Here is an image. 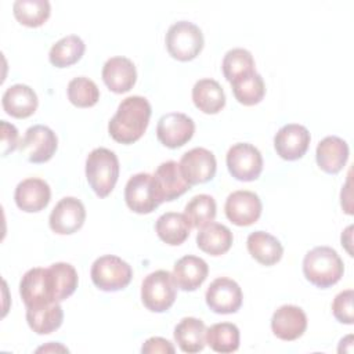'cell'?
<instances>
[{
  "label": "cell",
  "mask_w": 354,
  "mask_h": 354,
  "mask_svg": "<svg viewBox=\"0 0 354 354\" xmlns=\"http://www.w3.org/2000/svg\"><path fill=\"white\" fill-rule=\"evenodd\" d=\"M151 112V104L145 97L130 95L122 100L116 113L108 123L111 137L120 144L136 142L145 133Z\"/></svg>",
  "instance_id": "1"
},
{
  "label": "cell",
  "mask_w": 354,
  "mask_h": 354,
  "mask_svg": "<svg viewBox=\"0 0 354 354\" xmlns=\"http://www.w3.org/2000/svg\"><path fill=\"white\" fill-rule=\"evenodd\" d=\"M343 272V260L329 246H317L307 252L303 259V274L317 288H330L340 281Z\"/></svg>",
  "instance_id": "2"
},
{
  "label": "cell",
  "mask_w": 354,
  "mask_h": 354,
  "mask_svg": "<svg viewBox=\"0 0 354 354\" xmlns=\"http://www.w3.org/2000/svg\"><path fill=\"white\" fill-rule=\"evenodd\" d=\"M86 177L97 196H108L119 177V160L108 148L93 149L86 159Z\"/></svg>",
  "instance_id": "3"
},
{
  "label": "cell",
  "mask_w": 354,
  "mask_h": 354,
  "mask_svg": "<svg viewBox=\"0 0 354 354\" xmlns=\"http://www.w3.org/2000/svg\"><path fill=\"white\" fill-rule=\"evenodd\" d=\"M19 295L26 307H39L58 301V286L51 267L28 270L19 282Z\"/></svg>",
  "instance_id": "4"
},
{
  "label": "cell",
  "mask_w": 354,
  "mask_h": 354,
  "mask_svg": "<svg viewBox=\"0 0 354 354\" xmlns=\"http://www.w3.org/2000/svg\"><path fill=\"white\" fill-rule=\"evenodd\" d=\"M169 54L178 61H191L203 48V35L198 25L189 21L174 22L165 37Z\"/></svg>",
  "instance_id": "5"
},
{
  "label": "cell",
  "mask_w": 354,
  "mask_h": 354,
  "mask_svg": "<svg viewBox=\"0 0 354 354\" xmlns=\"http://www.w3.org/2000/svg\"><path fill=\"white\" fill-rule=\"evenodd\" d=\"M91 281L104 292H116L124 289L133 277L130 264L115 254H104L91 266Z\"/></svg>",
  "instance_id": "6"
},
{
  "label": "cell",
  "mask_w": 354,
  "mask_h": 354,
  "mask_svg": "<svg viewBox=\"0 0 354 354\" xmlns=\"http://www.w3.org/2000/svg\"><path fill=\"white\" fill-rule=\"evenodd\" d=\"M176 283L166 270L148 274L141 285V301L152 313L167 311L176 300Z\"/></svg>",
  "instance_id": "7"
},
{
  "label": "cell",
  "mask_w": 354,
  "mask_h": 354,
  "mask_svg": "<svg viewBox=\"0 0 354 354\" xmlns=\"http://www.w3.org/2000/svg\"><path fill=\"white\" fill-rule=\"evenodd\" d=\"M124 201L129 209L138 214L153 212L162 203L155 177L148 173L131 176L124 187Z\"/></svg>",
  "instance_id": "8"
},
{
  "label": "cell",
  "mask_w": 354,
  "mask_h": 354,
  "mask_svg": "<svg viewBox=\"0 0 354 354\" xmlns=\"http://www.w3.org/2000/svg\"><path fill=\"white\" fill-rule=\"evenodd\" d=\"M225 162L231 176L239 181L257 180L263 170L260 151L248 142L234 144L227 152Z\"/></svg>",
  "instance_id": "9"
},
{
  "label": "cell",
  "mask_w": 354,
  "mask_h": 354,
  "mask_svg": "<svg viewBox=\"0 0 354 354\" xmlns=\"http://www.w3.org/2000/svg\"><path fill=\"white\" fill-rule=\"evenodd\" d=\"M57 147L58 138L55 133L44 124H35L25 131L18 148L29 162L44 163L53 158Z\"/></svg>",
  "instance_id": "10"
},
{
  "label": "cell",
  "mask_w": 354,
  "mask_h": 354,
  "mask_svg": "<svg viewBox=\"0 0 354 354\" xmlns=\"http://www.w3.org/2000/svg\"><path fill=\"white\" fill-rule=\"evenodd\" d=\"M180 170L189 185L210 181L217 169L216 156L212 151L198 147L187 151L180 159Z\"/></svg>",
  "instance_id": "11"
},
{
  "label": "cell",
  "mask_w": 354,
  "mask_h": 354,
  "mask_svg": "<svg viewBox=\"0 0 354 354\" xmlns=\"http://www.w3.org/2000/svg\"><path fill=\"white\" fill-rule=\"evenodd\" d=\"M205 299L212 311L217 314H232L241 308L243 296L241 286L234 279L220 277L209 285Z\"/></svg>",
  "instance_id": "12"
},
{
  "label": "cell",
  "mask_w": 354,
  "mask_h": 354,
  "mask_svg": "<svg viewBox=\"0 0 354 354\" xmlns=\"http://www.w3.org/2000/svg\"><path fill=\"white\" fill-rule=\"evenodd\" d=\"M195 131L194 120L181 112H170L158 120V140L167 148L176 149L187 144Z\"/></svg>",
  "instance_id": "13"
},
{
  "label": "cell",
  "mask_w": 354,
  "mask_h": 354,
  "mask_svg": "<svg viewBox=\"0 0 354 354\" xmlns=\"http://www.w3.org/2000/svg\"><path fill=\"white\" fill-rule=\"evenodd\" d=\"M225 216L227 218L239 227L252 225L260 218L263 205L257 194L246 189L234 191L227 196L225 201Z\"/></svg>",
  "instance_id": "14"
},
{
  "label": "cell",
  "mask_w": 354,
  "mask_h": 354,
  "mask_svg": "<svg viewBox=\"0 0 354 354\" xmlns=\"http://www.w3.org/2000/svg\"><path fill=\"white\" fill-rule=\"evenodd\" d=\"M86 220V209L82 201L73 196L62 198L51 210L50 228L59 235H69L82 228Z\"/></svg>",
  "instance_id": "15"
},
{
  "label": "cell",
  "mask_w": 354,
  "mask_h": 354,
  "mask_svg": "<svg viewBox=\"0 0 354 354\" xmlns=\"http://www.w3.org/2000/svg\"><path fill=\"white\" fill-rule=\"evenodd\" d=\"M311 136L307 127L297 123H289L277 131L274 137V147L282 159L296 160L307 152Z\"/></svg>",
  "instance_id": "16"
},
{
  "label": "cell",
  "mask_w": 354,
  "mask_h": 354,
  "mask_svg": "<svg viewBox=\"0 0 354 354\" xmlns=\"http://www.w3.org/2000/svg\"><path fill=\"white\" fill-rule=\"evenodd\" d=\"M272 333L285 342L299 339L307 329L306 313L293 304H283L277 308L271 318Z\"/></svg>",
  "instance_id": "17"
},
{
  "label": "cell",
  "mask_w": 354,
  "mask_h": 354,
  "mask_svg": "<svg viewBox=\"0 0 354 354\" xmlns=\"http://www.w3.org/2000/svg\"><path fill=\"white\" fill-rule=\"evenodd\" d=\"M51 198L50 185L36 177H29L22 180L14 192V199L17 206L28 213H36L43 210Z\"/></svg>",
  "instance_id": "18"
},
{
  "label": "cell",
  "mask_w": 354,
  "mask_h": 354,
  "mask_svg": "<svg viewBox=\"0 0 354 354\" xmlns=\"http://www.w3.org/2000/svg\"><path fill=\"white\" fill-rule=\"evenodd\" d=\"M102 80L116 94L131 90L137 80V71L133 61L126 57L109 58L102 66Z\"/></svg>",
  "instance_id": "19"
},
{
  "label": "cell",
  "mask_w": 354,
  "mask_h": 354,
  "mask_svg": "<svg viewBox=\"0 0 354 354\" xmlns=\"http://www.w3.org/2000/svg\"><path fill=\"white\" fill-rule=\"evenodd\" d=\"M207 274V263L203 259L192 254H187L178 259L171 272L176 286L185 292L196 290L205 282Z\"/></svg>",
  "instance_id": "20"
},
{
  "label": "cell",
  "mask_w": 354,
  "mask_h": 354,
  "mask_svg": "<svg viewBox=\"0 0 354 354\" xmlns=\"http://www.w3.org/2000/svg\"><path fill=\"white\" fill-rule=\"evenodd\" d=\"M153 177L162 202L174 201L191 188V185L183 177L178 163L174 160L160 163L155 170Z\"/></svg>",
  "instance_id": "21"
},
{
  "label": "cell",
  "mask_w": 354,
  "mask_h": 354,
  "mask_svg": "<svg viewBox=\"0 0 354 354\" xmlns=\"http://www.w3.org/2000/svg\"><path fill=\"white\" fill-rule=\"evenodd\" d=\"M37 95L26 84L18 83L10 86L1 98V105L6 113L17 119H25L33 115L37 109Z\"/></svg>",
  "instance_id": "22"
},
{
  "label": "cell",
  "mask_w": 354,
  "mask_h": 354,
  "mask_svg": "<svg viewBox=\"0 0 354 354\" xmlns=\"http://www.w3.org/2000/svg\"><path fill=\"white\" fill-rule=\"evenodd\" d=\"M315 158L321 170L329 174H336L343 169L348 159V145L340 137L328 136L318 142Z\"/></svg>",
  "instance_id": "23"
},
{
  "label": "cell",
  "mask_w": 354,
  "mask_h": 354,
  "mask_svg": "<svg viewBox=\"0 0 354 354\" xmlns=\"http://www.w3.org/2000/svg\"><path fill=\"white\" fill-rule=\"evenodd\" d=\"M248 252L263 266H274L283 254L282 243L266 231H254L246 239Z\"/></svg>",
  "instance_id": "24"
},
{
  "label": "cell",
  "mask_w": 354,
  "mask_h": 354,
  "mask_svg": "<svg viewBox=\"0 0 354 354\" xmlns=\"http://www.w3.org/2000/svg\"><path fill=\"white\" fill-rule=\"evenodd\" d=\"M174 340L184 353H199L206 346V326L202 319L183 318L174 328Z\"/></svg>",
  "instance_id": "25"
},
{
  "label": "cell",
  "mask_w": 354,
  "mask_h": 354,
  "mask_svg": "<svg viewBox=\"0 0 354 354\" xmlns=\"http://www.w3.org/2000/svg\"><path fill=\"white\" fill-rule=\"evenodd\" d=\"M192 101L203 113L214 115L224 108L225 94L214 79H201L192 87Z\"/></svg>",
  "instance_id": "26"
},
{
  "label": "cell",
  "mask_w": 354,
  "mask_h": 354,
  "mask_svg": "<svg viewBox=\"0 0 354 354\" xmlns=\"http://www.w3.org/2000/svg\"><path fill=\"white\" fill-rule=\"evenodd\" d=\"M232 241L234 236L231 230L220 223H210L205 225L196 235L198 248L210 256H221L227 253Z\"/></svg>",
  "instance_id": "27"
},
{
  "label": "cell",
  "mask_w": 354,
  "mask_h": 354,
  "mask_svg": "<svg viewBox=\"0 0 354 354\" xmlns=\"http://www.w3.org/2000/svg\"><path fill=\"white\" fill-rule=\"evenodd\" d=\"M155 231L165 243L178 246L188 238L191 223L184 213L166 212L156 220Z\"/></svg>",
  "instance_id": "28"
},
{
  "label": "cell",
  "mask_w": 354,
  "mask_h": 354,
  "mask_svg": "<svg viewBox=\"0 0 354 354\" xmlns=\"http://www.w3.org/2000/svg\"><path fill=\"white\" fill-rule=\"evenodd\" d=\"M26 321L29 328L37 335H48L62 325L64 311L59 303L26 307Z\"/></svg>",
  "instance_id": "29"
},
{
  "label": "cell",
  "mask_w": 354,
  "mask_h": 354,
  "mask_svg": "<svg viewBox=\"0 0 354 354\" xmlns=\"http://www.w3.org/2000/svg\"><path fill=\"white\" fill-rule=\"evenodd\" d=\"M86 44L77 35H68L55 41L48 53V59L55 68H66L76 64L84 54Z\"/></svg>",
  "instance_id": "30"
},
{
  "label": "cell",
  "mask_w": 354,
  "mask_h": 354,
  "mask_svg": "<svg viewBox=\"0 0 354 354\" xmlns=\"http://www.w3.org/2000/svg\"><path fill=\"white\" fill-rule=\"evenodd\" d=\"M206 344L216 353H234L239 347V329L231 322H218L206 329Z\"/></svg>",
  "instance_id": "31"
},
{
  "label": "cell",
  "mask_w": 354,
  "mask_h": 354,
  "mask_svg": "<svg viewBox=\"0 0 354 354\" xmlns=\"http://www.w3.org/2000/svg\"><path fill=\"white\" fill-rule=\"evenodd\" d=\"M231 86L235 100L246 106L259 104L266 94L264 80L256 71L232 80Z\"/></svg>",
  "instance_id": "32"
},
{
  "label": "cell",
  "mask_w": 354,
  "mask_h": 354,
  "mask_svg": "<svg viewBox=\"0 0 354 354\" xmlns=\"http://www.w3.org/2000/svg\"><path fill=\"white\" fill-rule=\"evenodd\" d=\"M12 12L19 24L37 28L48 19L51 7L47 0H17L12 4Z\"/></svg>",
  "instance_id": "33"
},
{
  "label": "cell",
  "mask_w": 354,
  "mask_h": 354,
  "mask_svg": "<svg viewBox=\"0 0 354 354\" xmlns=\"http://www.w3.org/2000/svg\"><path fill=\"white\" fill-rule=\"evenodd\" d=\"M216 210L217 207L213 196L207 194H199L191 198V201L185 205L184 214L191 223V227L199 230L214 221Z\"/></svg>",
  "instance_id": "34"
},
{
  "label": "cell",
  "mask_w": 354,
  "mask_h": 354,
  "mask_svg": "<svg viewBox=\"0 0 354 354\" xmlns=\"http://www.w3.org/2000/svg\"><path fill=\"white\" fill-rule=\"evenodd\" d=\"M221 68L224 77L231 83L241 76L254 72V59L250 51L238 47L225 53Z\"/></svg>",
  "instance_id": "35"
},
{
  "label": "cell",
  "mask_w": 354,
  "mask_h": 354,
  "mask_svg": "<svg viewBox=\"0 0 354 354\" xmlns=\"http://www.w3.org/2000/svg\"><path fill=\"white\" fill-rule=\"evenodd\" d=\"M68 100L77 108H90L100 100V90L97 84L86 77L79 76L68 83Z\"/></svg>",
  "instance_id": "36"
},
{
  "label": "cell",
  "mask_w": 354,
  "mask_h": 354,
  "mask_svg": "<svg viewBox=\"0 0 354 354\" xmlns=\"http://www.w3.org/2000/svg\"><path fill=\"white\" fill-rule=\"evenodd\" d=\"M54 271L57 286H58V301L68 299L77 288V272L69 263H54L50 266Z\"/></svg>",
  "instance_id": "37"
},
{
  "label": "cell",
  "mask_w": 354,
  "mask_h": 354,
  "mask_svg": "<svg viewBox=\"0 0 354 354\" xmlns=\"http://www.w3.org/2000/svg\"><path fill=\"white\" fill-rule=\"evenodd\" d=\"M353 296H354L353 289H347L336 295V297L333 299L332 313L335 318L342 324H347V325L353 324V319H354L353 318Z\"/></svg>",
  "instance_id": "38"
},
{
  "label": "cell",
  "mask_w": 354,
  "mask_h": 354,
  "mask_svg": "<svg viewBox=\"0 0 354 354\" xmlns=\"http://www.w3.org/2000/svg\"><path fill=\"white\" fill-rule=\"evenodd\" d=\"M0 127H1V153L3 156H7L10 152H12L19 147L18 130L14 124L6 120L0 122Z\"/></svg>",
  "instance_id": "39"
},
{
  "label": "cell",
  "mask_w": 354,
  "mask_h": 354,
  "mask_svg": "<svg viewBox=\"0 0 354 354\" xmlns=\"http://www.w3.org/2000/svg\"><path fill=\"white\" fill-rule=\"evenodd\" d=\"M142 353H174L173 344L163 337H149L141 347Z\"/></svg>",
  "instance_id": "40"
},
{
  "label": "cell",
  "mask_w": 354,
  "mask_h": 354,
  "mask_svg": "<svg viewBox=\"0 0 354 354\" xmlns=\"http://www.w3.org/2000/svg\"><path fill=\"white\" fill-rule=\"evenodd\" d=\"M48 350H51V351H57V350H61V351H68V348H65V347H62V346H59V344H55V347H54V343H50V346H43V347H40V348H37V351H48Z\"/></svg>",
  "instance_id": "41"
}]
</instances>
